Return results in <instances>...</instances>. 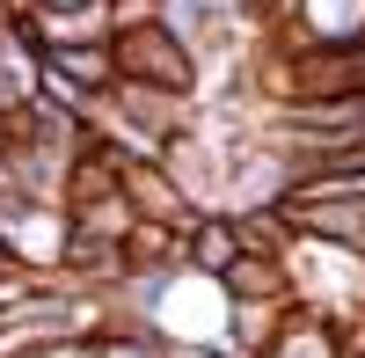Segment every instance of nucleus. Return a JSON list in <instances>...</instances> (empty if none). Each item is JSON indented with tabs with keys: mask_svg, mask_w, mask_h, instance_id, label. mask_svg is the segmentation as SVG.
<instances>
[{
	"mask_svg": "<svg viewBox=\"0 0 365 358\" xmlns=\"http://www.w3.org/2000/svg\"><path fill=\"white\" fill-rule=\"evenodd\" d=\"M307 29L314 37H358L365 29V0H307Z\"/></svg>",
	"mask_w": 365,
	"mask_h": 358,
	"instance_id": "f03ea898",
	"label": "nucleus"
},
{
	"mask_svg": "<svg viewBox=\"0 0 365 358\" xmlns=\"http://www.w3.org/2000/svg\"><path fill=\"white\" fill-rule=\"evenodd\" d=\"M125 58H132V73H146V81L190 88V66H182V44L168 37V29H132V37H125Z\"/></svg>",
	"mask_w": 365,
	"mask_h": 358,
	"instance_id": "f257e3e1",
	"label": "nucleus"
},
{
	"mask_svg": "<svg viewBox=\"0 0 365 358\" xmlns=\"http://www.w3.org/2000/svg\"><path fill=\"white\" fill-rule=\"evenodd\" d=\"M73 8H96V0H44V15H73Z\"/></svg>",
	"mask_w": 365,
	"mask_h": 358,
	"instance_id": "20e7f679",
	"label": "nucleus"
},
{
	"mask_svg": "<svg viewBox=\"0 0 365 358\" xmlns=\"http://www.w3.org/2000/svg\"><path fill=\"white\" fill-rule=\"evenodd\" d=\"M314 220L336 234V242H351V249H365V198H336V205H314Z\"/></svg>",
	"mask_w": 365,
	"mask_h": 358,
	"instance_id": "7ed1b4c3",
	"label": "nucleus"
}]
</instances>
